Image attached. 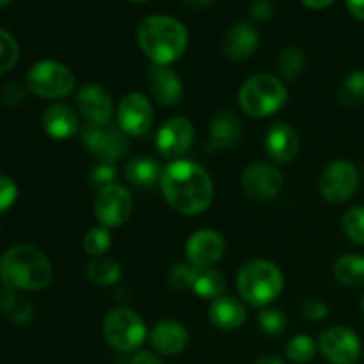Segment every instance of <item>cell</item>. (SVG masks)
I'll use <instances>...</instances> for the list:
<instances>
[{"label":"cell","mask_w":364,"mask_h":364,"mask_svg":"<svg viewBox=\"0 0 364 364\" xmlns=\"http://www.w3.org/2000/svg\"><path fill=\"white\" fill-rule=\"evenodd\" d=\"M162 192L167 203L183 215L203 213L213 201L210 174L191 160H174L162 173Z\"/></svg>","instance_id":"1"},{"label":"cell","mask_w":364,"mask_h":364,"mask_svg":"<svg viewBox=\"0 0 364 364\" xmlns=\"http://www.w3.org/2000/svg\"><path fill=\"white\" fill-rule=\"evenodd\" d=\"M0 281L11 290L39 291L52 281V265L34 245H14L0 258Z\"/></svg>","instance_id":"2"},{"label":"cell","mask_w":364,"mask_h":364,"mask_svg":"<svg viewBox=\"0 0 364 364\" xmlns=\"http://www.w3.org/2000/svg\"><path fill=\"white\" fill-rule=\"evenodd\" d=\"M137 41L153 64L169 66L187 50V28L176 18L166 14L149 16L139 25Z\"/></svg>","instance_id":"3"},{"label":"cell","mask_w":364,"mask_h":364,"mask_svg":"<svg viewBox=\"0 0 364 364\" xmlns=\"http://www.w3.org/2000/svg\"><path fill=\"white\" fill-rule=\"evenodd\" d=\"M237 287L245 302L252 306H267L279 297L284 279L274 263L267 259H255L240 269Z\"/></svg>","instance_id":"4"},{"label":"cell","mask_w":364,"mask_h":364,"mask_svg":"<svg viewBox=\"0 0 364 364\" xmlns=\"http://www.w3.org/2000/svg\"><path fill=\"white\" fill-rule=\"evenodd\" d=\"M288 91L279 78L272 75L251 77L238 92L242 110L249 116L267 117L277 112L287 103Z\"/></svg>","instance_id":"5"},{"label":"cell","mask_w":364,"mask_h":364,"mask_svg":"<svg viewBox=\"0 0 364 364\" xmlns=\"http://www.w3.org/2000/svg\"><path fill=\"white\" fill-rule=\"evenodd\" d=\"M146 323L135 311L127 308L112 309L103 322L107 343L119 352L137 350L146 340Z\"/></svg>","instance_id":"6"},{"label":"cell","mask_w":364,"mask_h":364,"mask_svg":"<svg viewBox=\"0 0 364 364\" xmlns=\"http://www.w3.org/2000/svg\"><path fill=\"white\" fill-rule=\"evenodd\" d=\"M27 85L39 98H64L73 89L75 75L57 60H39L28 71Z\"/></svg>","instance_id":"7"},{"label":"cell","mask_w":364,"mask_h":364,"mask_svg":"<svg viewBox=\"0 0 364 364\" xmlns=\"http://www.w3.org/2000/svg\"><path fill=\"white\" fill-rule=\"evenodd\" d=\"M82 142L85 149L103 164H112L123 159L128 151V141L124 132L114 124L87 123L82 130Z\"/></svg>","instance_id":"8"},{"label":"cell","mask_w":364,"mask_h":364,"mask_svg":"<svg viewBox=\"0 0 364 364\" xmlns=\"http://www.w3.org/2000/svg\"><path fill=\"white\" fill-rule=\"evenodd\" d=\"M359 173L354 164L347 160H338L329 164L320 176V194L333 205L348 201L358 191Z\"/></svg>","instance_id":"9"},{"label":"cell","mask_w":364,"mask_h":364,"mask_svg":"<svg viewBox=\"0 0 364 364\" xmlns=\"http://www.w3.org/2000/svg\"><path fill=\"white\" fill-rule=\"evenodd\" d=\"M284 185L279 169L265 162L251 164L242 174V188L255 201H272L281 194Z\"/></svg>","instance_id":"10"},{"label":"cell","mask_w":364,"mask_h":364,"mask_svg":"<svg viewBox=\"0 0 364 364\" xmlns=\"http://www.w3.org/2000/svg\"><path fill=\"white\" fill-rule=\"evenodd\" d=\"M134 210L130 192L121 185L114 183L102 188L95 203V213L102 226L117 228L127 223Z\"/></svg>","instance_id":"11"},{"label":"cell","mask_w":364,"mask_h":364,"mask_svg":"<svg viewBox=\"0 0 364 364\" xmlns=\"http://www.w3.org/2000/svg\"><path fill=\"white\" fill-rule=\"evenodd\" d=\"M318 348L323 358L333 364H354L361 355V341L347 327H331L320 336Z\"/></svg>","instance_id":"12"},{"label":"cell","mask_w":364,"mask_h":364,"mask_svg":"<svg viewBox=\"0 0 364 364\" xmlns=\"http://www.w3.org/2000/svg\"><path fill=\"white\" fill-rule=\"evenodd\" d=\"M151 102L141 92H130L124 96L117 109V127L132 137L144 135L151 128Z\"/></svg>","instance_id":"13"},{"label":"cell","mask_w":364,"mask_h":364,"mask_svg":"<svg viewBox=\"0 0 364 364\" xmlns=\"http://www.w3.org/2000/svg\"><path fill=\"white\" fill-rule=\"evenodd\" d=\"M224 249H226V244H224L223 235L213 230L196 231L185 245L188 262L198 269H212V265H215L223 258Z\"/></svg>","instance_id":"14"},{"label":"cell","mask_w":364,"mask_h":364,"mask_svg":"<svg viewBox=\"0 0 364 364\" xmlns=\"http://www.w3.org/2000/svg\"><path fill=\"white\" fill-rule=\"evenodd\" d=\"M194 141V127L187 117H173L166 121L156 134V149L162 156H180L188 151Z\"/></svg>","instance_id":"15"},{"label":"cell","mask_w":364,"mask_h":364,"mask_svg":"<svg viewBox=\"0 0 364 364\" xmlns=\"http://www.w3.org/2000/svg\"><path fill=\"white\" fill-rule=\"evenodd\" d=\"M77 105L82 116L92 124L110 123L114 102L109 91L98 84H85L77 92Z\"/></svg>","instance_id":"16"},{"label":"cell","mask_w":364,"mask_h":364,"mask_svg":"<svg viewBox=\"0 0 364 364\" xmlns=\"http://www.w3.org/2000/svg\"><path fill=\"white\" fill-rule=\"evenodd\" d=\"M242 139V121L231 110H219L210 121V141L206 144L208 151L231 149Z\"/></svg>","instance_id":"17"},{"label":"cell","mask_w":364,"mask_h":364,"mask_svg":"<svg viewBox=\"0 0 364 364\" xmlns=\"http://www.w3.org/2000/svg\"><path fill=\"white\" fill-rule=\"evenodd\" d=\"M149 87L151 95L162 107H174L181 102L183 96V84L180 77L162 64H151L149 68Z\"/></svg>","instance_id":"18"},{"label":"cell","mask_w":364,"mask_h":364,"mask_svg":"<svg viewBox=\"0 0 364 364\" xmlns=\"http://www.w3.org/2000/svg\"><path fill=\"white\" fill-rule=\"evenodd\" d=\"M259 34L256 27L247 21L231 25L223 38V52L231 60H245L256 52Z\"/></svg>","instance_id":"19"},{"label":"cell","mask_w":364,"mask_h":364,"mask_svg":"<svg viewBox=\"0 0 364 364\" xmlns=\"http://www.w3.org/2000/svg\"><path fill=\"white\" fill-rule=\"evenodd\" d=\"M265 149L272 160L279 164L291 162L299 153V135L290 124L277 123L267 132Z\"/></svg>","instance_id":"20"},{"label":"cell","mask_w":364,"mask_h":364,"mask_svg":"<svg viewBox=\"0 0 364 364\" xmlns=\"http://www.w3.org/2000/svg\"><path fill=\"white\" fill-rule=\"evenodd\" d=\"M153 348L159 354L164 355H176L183 352L188 345V331L174 320H162L151 331Z\"/></svg>","instance_id":"21"},{"label":"cell","mask_w":364,"mask_h":364,"mask_svg":"<svg viewBox=\"0 0 364 364\" xmlns=\"http://www.w3.org/2000/svg\"><path fill=\"white\" fill-rule=\"evenodd\" d=\"M41 123L46 134L55 141H64V139L71 137L77 134L78 127H80L77 112L64 103H57V105L46 109Z\"/></svg>","instance_id":"22"},{"label":"cell","mask_w":364,"mask_h":364,"mask_svg":"<svg viewBox=\"0 0 364 364\" xmlns=\"http://www.w3.org/2000/svg\"><path fill=\"white\" fill-rule=\"evenodd\" d=\"M210 322L223 331H233L238 329L245 323L247 320V311L240 301L233 297H219L212 301L210 306Z\"/></svg>","instance_id":"23"},{"label":"cell","mask_w":364,"mask_h":364,"mask_svg":"<svg viewBox=\"0 0 364 364\" xmlns=\"http://www.w3.org/2000/svg\"><path fill=\"white\" fill-rule=\"evenodd\" d=\"M0 311L16 326H28L36 316L34 304L16 290L7 287L0 288Z\"/></svg>","instance_id":"24"},{"label":"cell","mask_w":364,"mask_h":364,"mask_svg":"<svg viewBox=\"0 0 364 364\" xmlns=\"http://www.w3.org/2000/svg\"><path fill=\"white\" fill-rule=\"evenodd\" d=\"M162 173L160 171L159 162L151 156H135L130 162L127 164V169H124V176L130 181L132 185L141 188H149L156 183L159 180H162Z\"/></svg>","instance_id":"25"},{"label":"cell","mask_w":364,"mask_h":364,"mask_svg":"<svg viewBox=\"0 0 364 364\" xmlns=\"http://www.w3.org/2000/svg\"><path fill=\"white\" fill-rule=\"evenodd\" d=\"M334 277L343 287H364V258L358 255H345L334 263Z\"/></svg>","instance_id":"26"},{"label":"cell","mask_w":364,"mask_h":364,"mask_svg":"<svg viewBox=\"0 0 364 364\" xmlns=\"http://www.w3.org/2000/svg\"><path fill=\"white\" fill-rule=\"evenodd\" d=\"M85 274H87L89 281L98 287H112L121 279V267L116 259L98 256L87 263Z\"/></svg>","instance_id":"27"},{"label":"cell","mask_w":364,"mask_h":364,"mask_svg":"<svg viewBox=\"0 0 364 364\" xmlns=\"http://www.w3.org/2000/svg\"><path fill=\"white\" fill-rule=\"evenodd\" d=\"M224 290H226V279L223 277V274L213 269H198L194 284H192V291L196 295L215 301V299L223 297Z\"/></svg>","instance_id":"28"},{"label":"cell","mask_w":364,"mask_h":364,"mask_svg":"<svg viewBox=\"0 0 364 364\" xmlns=\"http://www.w3.org/2000/svg\"><path fill=\"white\" fill-rule=\"evenodd\" d=\"M338 102L347 109L361 105L364 102V71H354L341 82L338 89Z\"/></svg>","instance_id":"29"},{"label":"cell","mask_w":364,"mask_h":364,"mask_svg":"<svg viewBox=\"0 0 364 364\" xmlns=\"http://www.w3.org/2000/svg\"><path fill=\"white\" fill-rule=\"evenodd\" d=\"M306 68V55L301 48L297 46H288L287 50H283L277 59V70L283 75L284 78L291 80V78H297L299 75L304 71Z\"/></svg>","instance_id":"30"},{"label":"cell","mask_w":364,"mask_h":364,"mask_svg":"<svg viewBox=\"0 0 364 364\" xmlns=\"http://www.w3.org/2000/svg\"><path fill=\"white\" fill-rule=\"evenodd\" d=\"M316 355V345L313 338L306 334L294 336L287 345V358L295 364H306L313 361Z\"/></svg>","instance_id":"31"},{"label":"cell","mask_w":364,"mask_h":364,"mask_svg":"<svg viewBox=\"0 0 364 364\" xmlns=\"http://www.w3.org/2000/svg\"><path fill=\"white\" fill-rule=\"evenodd\" d=\"M110 244H112V237H110L109 228L105 226L92 228L84 237V249L92 258H98L103 252L109 251Z\"/></svg>","instance_id":"32"},{"label":"cell","mask_w":364,"mask_h":364,"mask_svg":"<svg viewBox=\"0 0 364 364\" xmlns=\"http://www.w3.org/2000/svg\"><path fill=\"white\" fill-rule=\"evenodd\" d=\"M20 57V46L7 31L0 28V75L13 70Z\"/></svg>","instance_id":"33"},{"label":"cell","mask_w":364,"mask_h":364,"mask_svg":"<svg viewBox=\"0 0 364 364\" xmlns=\"http://www.w3.org/2000/svg\"><path fill=\"white\" fill-rule=\"evenodd\" d=\"M343 231L352 242L364 245V206H355L345 213Z\"/></svg>","instance_id":"34"},{"label":"cell","mask_w":364,"mask_h":364,"mask_svg":"<svg viewBox=\"0 0 364 364\" xmlns=\"http://www.w3.org/2000/svg\"><path fill=\"white\" fill-rule=\"evenodd\" d=\"M258 323L259 327H262L263 333L274 334V336H276V334H281L287 331L288 318L281 309L267 308L258 315Z\"/></svg>","instance_id":"35"},{"label":"cell","mask_w":364,"mask_h":364,"mask_svg":"<svg viewBox=\"0 0 364 364\" xmlns=\"http://www.w3.org/2000/svg\"><path fill=\"white\" fill-rule=\"evenodd\" d=\"M196 274H198V267L194 265H174L171 269L167 281H169V287L174 290H192V284H194Z\"/></svg>","instance_id":"36"},{"label":"cell","mask_w":364,"mask_h":364,"mask_svg":"<svg viewBox=\"0 0 364 364\" xmlns=\"http://www.w3.org/2000/svg\"><path fill=\"white\" fill-rule=\"evenodd\" d=\"M116 178L117 173L110 164H100V166H96L95 169L91 171V178H89V180H91L92 187H98L100 191H102V188L116 183Z\"/></svg>","instance_id":"37"},{"label":"cell","mask_w":364,"mask_h":364,"mask_svg":"<svg viewBox=\"0 0 364 364\" xmlns=\"http://www.w3.org/2000/svg\"><path fill=\"white\" fill-rule=\"evenodd\" d=\"M16 198L18 187L16 183H14V180H11L9 176L0 174V213L7 212V210L16 203Z\"/></svg>","instance_id":"38"},{"label":"cell","mask_w":364,"mask_h":364,"mask_svg":"<svg viewBox=\"0 0 364 364\" xmlns=\"http://www.w3.org/2000/svg\"><path fill=\"white\" fill-rule=\"evenodd\" d=\"M25 100V87L18 82H7L0 87V102L7 107L20 105Z\"/></svg>","instance_id":"39"},{"label":"cell","mask_w":364,"mask_h":364,"mask_svg":"<svg viewBox=\"0 0 364 364\" xmlns=\"http://www.w3.org/2000/svg\"><path fill=\"white\" fill-rule=\"evenodd\" d=\"M301 313L308 320H323L329 313V308H327L326 302L318 301V299H308L301 306Z\"/></svg>","instance_id":"40"},{"label":"cell","mask_w":364,"mask_h":364,"mask_svg":"<svg viewBox=\"0 0 364 364\" xmlns=\"http://www.w3.org/2000/svg\"><path fill=\"white\" fill-rule=\"evenodd\" d=\"M276 14L274 0H255L251 6V16L258 21H267Z\"/></svg>","instance_id":"41"},{"label":"cell","mask_w":364,"mask_h":364,"mask_svg":"<svg viewBox=\"0 0 364 364\" xmlns=\"http://www.w3.org/2000/svg\"><path fill=\"white\" fill-rule=\"evenodd\" d=\"M130 364H164L160 361V358H156L155 354H151V352H139V354H135L134 358H132Z\"/></svg>","instance_id":"42"},{"label":"cell","mask_w":364,"mask_h":364,"mask_svg":"<svg viewBox=\"0 0 364 364\" xmlns=\"http://www.w3.org/2000/svg\"><path fill=\"white\" fill-rule=\"evenodd\" d=\"M347 6L355 18L364 21V0H347Z\"/></svg>","instance_id":"43"},{"label":"cell","mask_w":364,"mask_h":364,"mask_svg":"<svg viewBox=\"0 0 364 364\" xmlns=\"http://www.w3.org/2000/svg\"><path fill=\"white\" fill-rule=\"evenodd\" d=\"M183 4L188 7V9L199 11V9H206V7L212 6L213 0H183Z\"/></svg>","instance_id":"44"},{"label":"cell","mask_w":364,"mask_h":364,"mask_svg":"<svg viewBox=\"0 0 364 364\" xmlns=\"http://www.w3.org/2000/svg\"><path fill=\"white\" fill-rule=\"evenodd\" d=\"M302 2H304V6L311 7V9H323V7L331 6L334 0H302Z\"/></svg>","instance_id":"45"},{"label":"cell","mask_w":364,"mask_h":364,"mask_svg":"<svg viewBox=\"0 0 364 364\" xmlns=\"http://www.w3.org/2000/svg\"><path fill=\"white\" fill-rule=\"evenodd\" d=\"M255 364H284V363L283 359L276 358V355H263V358H259Z\"/></svg>","instance_id":"46"},{"label":"cell","mask_w":364,"mask_h":364,"mask_svg":"<svg viewBox=\"0 0 364 364\" xmlns=\"http://www.w3.org/2000/svg\"><path fill=\"white\" fill-rule=\"evenodd\" d=\"M11 2H13V0H0V7H6V6H9Z\"/></svg>","instance_id":"47"},{"label":"cell","mask_w":364,"mask_h":364,"mask_svg":"<svg viewBox=\"0 0 364 364\" xmlns=\"http://www.w3.org/2000/svg\"><path fill=\"white\" fill-rule=\"evenodd\" d=\"M361 308H363V313H364V297H363V304H361Z\"/></svg>","instance_id":"48"},{"label":"cell","mask_w":364,"mask_h":364,"mask_svg":"<svg viewBox=\"0 0 364 364\" xmlns=\"http://www.w3.org/2000/svg\"><path fill=\"white\" fill-rule=\"evenodd\" d=\"M363 176H364V166H363Z\"/></svg>","instance_id":"49"}]
</instances>
